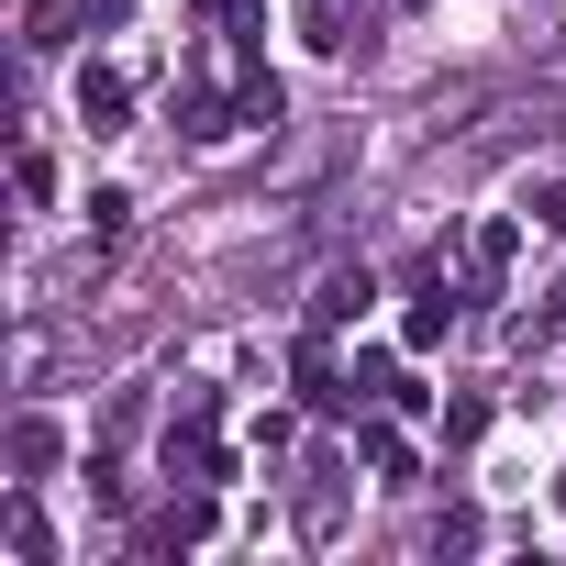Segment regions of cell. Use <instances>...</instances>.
Listing matches in <instances>:
<instances>
[{
	"instance_id": "cell-9",
	"label": "cell",
	"mask_w": 566,
	"mask_h": 566,
	"mask_svg": "<svg viewBox=\"0 0 566 566\" xmlns=\"http://www.w3.org/2000/svg\"><path fill=\"white\" fill-rule=\"evenodd\" d=\"M444 334H455V290L433 277V290L411 301V323H400V345H444Z\"/></svg>"
},
{
	"instance_id": "cell-2",
	"label": "cell",
	"mask_w": 566,
	"mask_h": 566,
	"mask_svg": "<svg viewBox=\"0 0 566 566\" xmlns=\"http://www.w3.org/2000/svg\"><path fill=\"white\" fill-rule=\"evenodd\" d=\"M367 301H378V277H367V266H334L323 290H312V323H323V334H345V323H367Z\"/></svg>"
},
{
	"instance_id": "cell-4",
	"label": "cell",
	"mask_w": 566,
	"mask_h": 566,
	"mask_svg": "<svg viewBox=\"0 0 566 566\" xmlns=\"http://www.w3.org/2000/svg\"><path fill=\"white\" fill-rule=\"evenodd\" d=\"M123 112H134L123 67H78V123H90V134H123Z\"/></svg>"
},
{
	"instance_id": "cell-3",
	"label": "cell",
	"mask_w": 566,
	"mask_h": 566,
	"mask_svg": "<svg viewBox=\"0 0 566 566\" xmlns=\"http://www.w3.org/2000/svg\"><path fill=\"white\" fill-rule=\"evenodd\" d=\"M200 533H211V489H189V500H167V511L145 522V555H189Z\"/></svg>"
},
{
	"instance_id": "cell-15",
	"label": "cell",
	"mask_w": 566,
	"mask_h": 566,
	"mask_svg": "<svg viewBox=\"0 0 566 566\" xmlns=\"http://www.w3.org/2000/svg\"><path fill=\"white\" fill-rule=\"evenodd\" d=\"M189 12H211V23H233V12H244V0H189Z\"/></svg>"
},
{
	"instance_id": "cell-6",
	"label": "cell",
	"mask_w": 566,
	"mask_h": 566,
	"mask_svg": "<svg viewBox=\"0 0 566 566\" xmlns=\"http://www.w3.org/2000/svg\"><path fill=\"white\" fill-rule=\"evenodd\" d=\"M0 533H12V555H23V566H56V533H45L34 489H12V500H0Z\"/></svg>"
},
{
	"instance_id": "cell-13",
	"label": "cell",
	"mask_w": 566,
	"mask_h": 566,
	"mask_svg": "<svg viewBox=\"0 0 566 566\" xmlns=\"http://www.w3.org/2000/svg\"><path fill=\"white\" fill-rule=\"evenodd\" d=\"M489 433V400H444V444H478Z\"/></svg>"
},
{
	"instance_id": "cell-8",
	"label": "cell",
	"mask_w": 566,
	"mask_h": 566,
	"mask_svg": "<svg viewBox=\"0 0 566 566\" xmlns=\"http://www.w3.org/2000/svg\"><path fill=\"white\" fill-rule=\"evenodd\" d=\"M500 266H511V222H478L467 233V290H500Z\"/></svg>"
},
{
	"instance_id": "cell-1",
	"label": "cell",
	"mask_w": 566,
	"mask_h": 566,
	"mask_svg": "<svg viewBox=\"0 0 566 566\" xmlns=\"http://www.w3.org/2000/svg\"><path fill=\"white\" fill-rule=\"evenodd\" d=\"M290 378H301V400H312V411H356V378H334V334H323V323L290 345Z\"/></svg>"
},
{
	"instance_id": "cell-5",
	"label": "cell",
	"mask_w": 566,
	"mask_h": 566,
	"mask_svg": "<svg viewBox=\"0 0 566 566\" xmlns=\"http://www.w3.org/2000/svg\"><path fill=\"white\" fill-rule=\"evenodd\" d=\"M356 455H367V467H378V478H411V433H400V422H389V411H378V400H367V411H356Z\"/></svg>"
},
{
	"instance_id": "cell-10",
	"label": "cell",
	"mask_w": 566,
	"mask_h": 566,
	"mask_svg": "<svg viewBox=\"0 0 566 566\" xmlns=\"http://www.w3.org/2000/svg\"><path fill=\"white\" fill-rule=\"evenodd\" d=\"M233 123H244V112H233V101H211V90H189V101H178V134H189V145H222Z\"/></svg>"
},
{
	"instance_id": "cell-7",
	"label": "cell",
	"mask_w": 566,
	"mask_h": 566,
	"mask_svg": "<svg viewBox=\"0 0 566 566\" xmlns=\"http://www.w3.org/2000/svg\"><path fill=\"white\" fill-rule=\"evenodd\" d=\"M356 400H378V411H422V389H411L400 356H356Z\"/></svg>"
},
{
	"instance_id": "cell-16",
	"label": "cell",
	"mask_w": 566,
	"mask_h": 566,
	"mask_svg": "<svg viewBox=\"0 0 566 566\" xmlns=\"http://www.w3.org/2000/svg\"><path fill=\"white\" fill-rule=\"evenodd\" d=\"M101 12H123V0H101Z\"/></svg>"
},
{
	"instance_id": "cell-14",
	"label": "cell",
	"mask_w": 566,
	"mask_h": 566,
	"mask_svg": "<svg viewBox=\"0 0 566 566\" xmlns=\"http://www.w3.org/2000/svg\"><path fill=\"white\" fill-rule=\"evenodd\" d=\"M522 211H533L544 233H566V178H533V200H522Z\"/></svg>"
},
{
	"instance_id": "cell-11",
	"label": "cell",
	"mask_w": 566,
	"mask_h": 566,
	"mask_svg": "<svg viewBox=\"0 0 566 566\" xmlns=\"http://www.w3.org/2000/svg\"><path fill=\"white\" fill-rule=\"evenodd\" d=\"M56 455H67V433H56V422H34V411H23V422H12V467H23V478H45V467H56Z\"/></svg>"
},
{
	"instance_id": "cell-12",
	"label": "cell",
	"mask_w": 566,
	"mask_h": 566,
	"mask_svg": "<svg viewBox=\"0 0 566 566\" xmlns=\"http://www.w3.org/2000/svg\"><path fill=\"white\" fill-rule=\"evenodd\" d=\"M123 222H134V200H123V189H90V233H101V244H123Z\"/></svg>"
}]
</instances>
